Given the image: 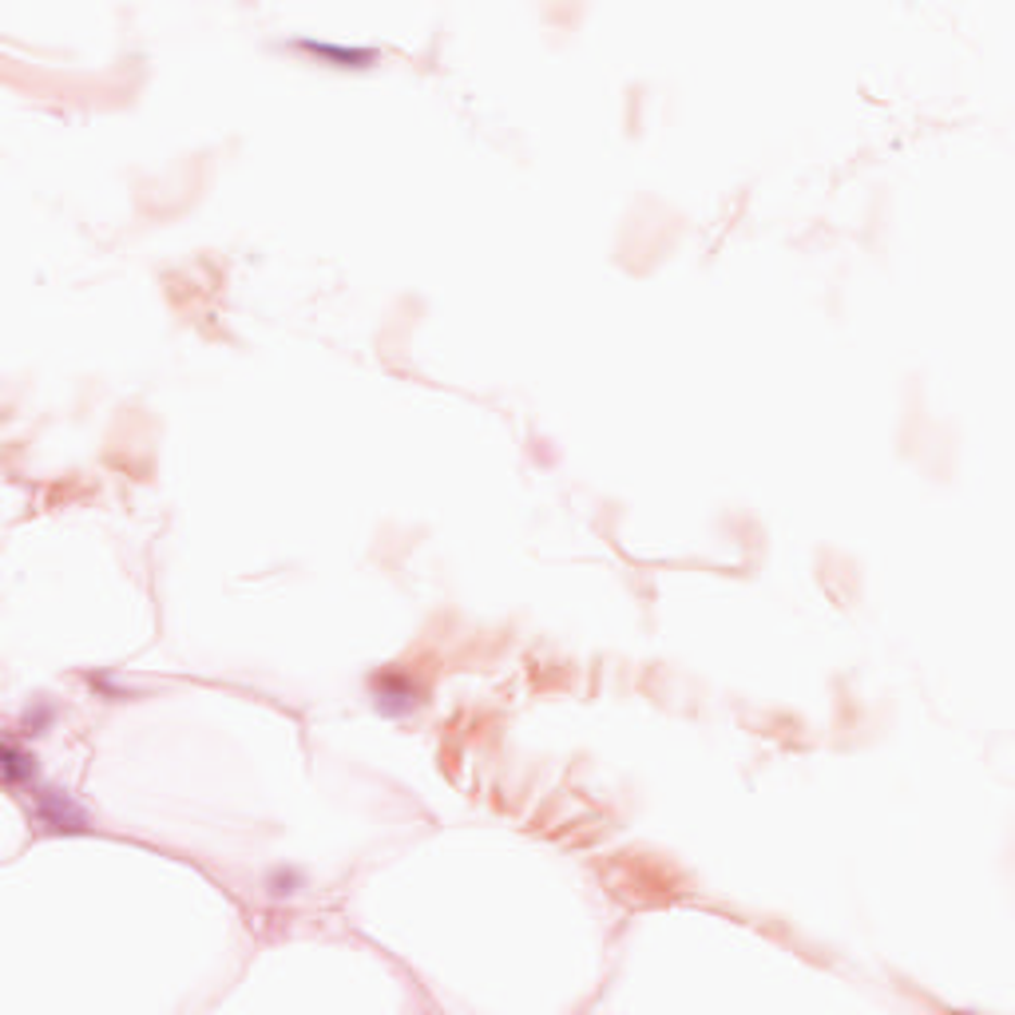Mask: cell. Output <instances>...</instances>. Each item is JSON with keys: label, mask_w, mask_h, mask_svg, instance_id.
I'll list each match as a JSON object with an SVG mask.
<instances>
[{"label": "cell", "mask_w": 1015, "mask_h": 1015, "mask_svg": "<svg viewBox=\"0 0 1015 1015\" xmlns=\"http://www.w3.org/2000/svg\"><path fill=\"white\" fill-rule=\"evenodd\" d=\"M24 719H28V734H45L48 722L56 719V710H52V702H33Z\"/></svg>", "instance_id": "cell-5"}, {"label": "cell", "mask_w": 1015, "mask_h": 1015, "mask_svg": "<svg viewBox=\"0 0 1015 1015\" xmlns=\"http://www.w3.org/2000/svg\"><path fill=\"white\" fill-rule=\"evenodd\" d=\"M297 885H302V877H297L294 868L286 873V868H278L275 877H270V897H294Z\"/></svg>", "instance_id": "cell-6"}, {"label": "cell", "mask_w": 1015, "mask_h": 1015, "mask_svg": "<svg viewBox=\"0 0 1015 1015\" xmlns=\"http://www.w3.org/2000/svg\"><path fill=\"white\" fill-rule=\"evenodd\" d=\"M4 782H9V789L40 786V782H36V758L21 750L16 734H9V738H4Z\"/></svg>", "instance_id": "cell-4"}, {"label": "cell", "mask_w": 1015, "mask_h": 1015, "mask_svg": "<svg viewBox=\"0 0 1015 1015\" xmlns=\"http://www.w3.org/2000/svg\"><path fill=\"white\" fill-rule=\"evenodd\" d=\"M33 813L48 833H88V813L80 801L48 786H33Z\"/></svg>", "instance_id": "cell-1"}, {"label": "cell", "mask_w": 1015, "mask_h": 1015, "mask_svg": "<svg viewBox=\"0 0 1015 1015\" xmlns=\"http://www.w3.org/2000/svg\"><path fill=\"white\" fill-rule=\"evenodd\" d=\"M421 698H417V686L405 678L401 671H381L373 674V707L385 714V719H401L409 714Z\"/></svg>", "instance_id": "cell-2"}, {"label": "cell", "mask_w": 1015, "mask_h": 1015, "mask_svg": "<svg viewBox=\"0 0 1015 1015\" xmlns=\"http://www.w3.org/2000/svg\"><path fill=\"white\" fill-rule=\"evenodd\" d=\"M290 48H297V52H306V56L321 60V64H330V68H373L377 52L373 48H354V45H330V40H294Z\"/></svg>", "instance_id": "cell-3"}]
</instances>
